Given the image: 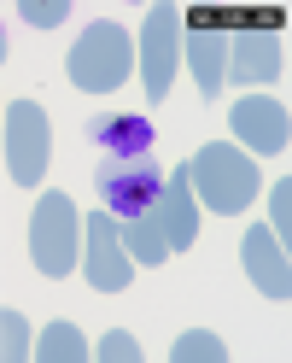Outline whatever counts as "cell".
<instances>
[{"instance_id": "cell-1", "label": "cell", "mask_w": 292, "mask_h": 363, "mask_svg": "<svg viewBox=\"0 0 292 363\" xmlns=\"http://www.w3.org/2000/svg\"><path fill=\"white\" fill-rule=\"evenodd\" d=\"M182 170H187V182H193V199H205V206L222 211V217H234V211H245V206L257 199V164H252L245 152H234L228 141L193 152Z\"/></svg>"}, {"instance_id": "cell-21", "label": "cell", "mask_w": 292, "mask_h": 363, "mask_svg": "<svg viewBox=\"0 0 292 363\" xmlns=\"http://www.w3.org/2000/svg\"><path fill=\"white\" fill-rule=\"evenodd\" d=\"M0 65H6V48H0Z\"/></svg>"}, {"instance_id": "cell-7", "label": "cell", "mask_w": 292, "mask_h": 363, "mask_svg": "<svg viewBox=\"0 0 292 363\" xmlns=\"http://www.w3.org/2000/svg\"><path fill=\"white\" fill-rule=\"evenodd\" d=\"M82 269H88V281H94L100 293H123V287H129L134 258L123 252L117 217H111V211H94V217H88V258H82Z\"/></svg>"}, {"instance_id": "cell-6", "label": "cell", "mask_w": 292, "mask_h": 363, "mask_svg": "<svg viewBox=\"0 0 292 363\" xmlns=\"http://www.w3.org/2000/svg\"><path fill=\"white\" fill-rule=\"evenodd\" d=\"M175 65H182V12L175 6H152L146 12V35H141V71H146V100L152 106L170 100Z\"/></svg>"}, {"instance_id": "cell-17", "label": "cell", "mask_w": 292, "mask_h": 363, "mask_svg": "<svg viewBox=\"0 0 292 363\" xmlns=\"http://www.w3.org/2000/svg\"><path fill=\"white\" fill-rule=\"evenodd\" d=\"M30 352V334H24V316H18V311H0V357H6V363H18V357H24Z\"/></svg>"}, {"instance_id": "cell-9", "label": "cell", "mask_w": 292, "mask_h": 363, "mask_svg": "<svg viewBox=\"0 0 292 363\" xmlns=\"http://www.w3.org/2000/svg\"><path fill=\"white\" fill-rule=\"evenodd\" d=\"M240 258H245V276H252L269 299H286L292 293V269H286V240L275 229H245V246H240Z\"/></svg>"}, {"instance_id": "cell-11", "label": "cell", "mask_w": 292, "mask_h": 363, "mask_svg": "<svg viewBox=\"0 0 292 363\" xmlns=\"http://www.w3.org/2000/svg\"><path fill=\"white\" fill-rule=\"evenodd\" d=\"M88 135H94L100 158H141V152H152V123L141 118V111H100Z\"/></svg>"}, {"instance_id": "cell-18", "label": "cell", "mask_w": 292, "mask_h": 363, "mask_svg": "<svg viewBox=\"0 0 292 363\" xmlns=\"http://www.w3.org/2000/svg\"><path fill=\"white\" fill-rule=\"evenodd\" d=\"M94 357H100V363H141V346H134L123 328H111L100 346H94Z\"/></svg>"}, {"instance_id": "cell-8", "label": "cell", "mask_w": 292, "mask_h": 363, "mask_svg": "<svg viewBox=\"0 0 292 363\" xmlns=\"http://www.w3.org/2000/svg\"><path fill=\"white\" fill-rule=\"evenodd\" d=\"M234 135H240L245 147H257V152H281V147L292 141V118H286L281 100L252 94V100L234 106Z\"/></svg>"}, {"instance_id": "cell-20", "label": "cell", "mask_w": 292, "mask_h": 363, "mask_svg": "<svg viewBox=\"0 0 292 363\" xmlns=\"http://www.w3.org/2000/svg\"><path fill=\"white\" fill-rule=\"evenodd\" d=\"M269 211H275V229H281V240H286V223H292V199H286V182L275 194H269Z\"/></svg>"}, {"instance_id": "cell-10", "label": "cell", "mask_w": 292, "mask_h": 363, "mask_svg": "<svg viewBox=\"0 0 292 363\" xmlns=\"http://www.w3.org/2000/svg\"><path fill=\"white\" fill-rule=\"evenodd\" d=\"M158 229L170 240V252H187L199 240V199H193V182L187 170L164 176V194H158Z\"/></svg>"}, {"instance_id": "cell-16", "label": "cell", "mask_w": 292, "mask_h": 363, "mask_svg": "<svg viewBox=\"0 0 292 363\" xmlns=\"http://www.w3.org/2000/svg\"><path fill=\"white\" fill-rule=\"evenodd\" d=\"M170 357H175V363H228V346H222L216 334H205V328H187V334L170 346Z\"/></svg>"}, {"instance_id": "cell-12", "label": "cell", "mask_w": 292, "mask_h": 363, "mask_svg": "<svg viewBox=\"0 0 292 363\" xmlns=\"http://www.w3.org/2000/svg\"><path fill=\"white\" fill-rule=\"evenodd\" d=\"M228 65H234V82H275L286 71V48H281V35H240L234 48H228Z\"/></svg>"}, {"instance_id": "cell-15", "label": "cell", "mask_w": 292, "mask_h": 363, "mask_svg": "<svg viewBox=\"0 0 292 363\" xmlns=\"http://www.w3.org/2000/svg\"><path fill=\"white\" fill-rule=\"evenodd\" d=\"M35 357H41V363H88V357H94V346L76 334V323H47Z\"/></svg>"}, {"instance_id": "cell-3", "label": "cell", "mask_w": 292, "mask_h": 363, "mask_svg": "<svg viewBox=\"0 0 292 363\" xmlns=\"http://www.w3.org/2000/svg\"><path fill=\"white\" fill-rule=\"evenodd\" d=\"M134 65V41L117 24H88L82 41L71 48V82L82 94H111Z\"/></svg>"}, {"instance_id": "cell-14", "label": "cell", "mask_w": 292, "mask_h": 363, "mask_svg": "<svg viewBox=\"0 0 292 363\" xmlns=\"http://www.w3.org/2000/svg\"><path fill=\"white\" fill-rule=\"evenodd\" d=\"M117 240H123V252L134 258V264H164L170 258V240H164V229H158V211H146V217H129V223H117Z\"/></svg>"}, {"instance_id": "cell-2", "label": "cell", "mask_w": 292, "mask_h": 363, "mask_svg": "<svg viewBox=\"0 0 292 363\" xmlns=\"http://www.w3.org/2000/svg\"><path fill=\"white\" fill-rule=\"evenodd\" d=\"M94 188H100V211H111L117 223H129V217L158 211L164 170H158V158H152V152H141V158H100Z\"/></svg>"}, {"instance_id": "cell-4", "label": "cell", "mask_w": 292, "mask_h": 363, "mask_svg": "<svg viewBox=\"0 0 292 363\" xmlns=\"http://www.w3.org/2000/svg\"><path fill=\"white\" fill-rule=\"evenodd\" d=\"M76 206L64 194H47L30 217V252H35V269L41 276H71L76 269Z\"/></svg>"}, {"instance_id": "cell-19", "label": "cell", "mask_w": 292, "mask_h": 363, "mask_svg": "<svg viewBox=\"0 0 292 363\" xmlns=\"http://www.w3.org/2000/svg\"><path fill=\"white\" fill-rule=\"evenodd\" d=\"M64 12H71V6H64V0H47V6H41V0H30V6H24V18H30V24H47V30L59 24Z\"/></svg>"}, {"instance_id": "cell-5", "label": "cell", "mask_w": 292, "mask_h": 363, "mask_svg": "<svg viewBox=\"0 0 292 363\" xmlns=\"http://www.w3.org/2000/svg\"><path fill=\"white\" fill-rule=\"evenodd\" d=\"M47 158H53V129H47V111L35 100H18L6 106V164H12V182L35 188L47 176Z\"/></svg>"}, {"instance_id": "cell-13", "label": "cell", "mask_w": 292, "mask_h": 363, "mask_svg": "<svg viewBox=\"0 0 292 363\" xmlns=\"http://www.w3.org/2000/svg\"><path fill=\"white\" fill-rule=\"evenodd\" d=\"M187 65H193L199 94L216 100L222 94V77H228V41H222V35H187Z\"/></svg>"}]
</instances>
